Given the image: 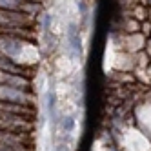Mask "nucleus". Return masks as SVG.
Segmentation results:
<instances>
[{
  "label": "nucleus",
  "instance_id": "nucleus-1",
  "mask_svg": "<svg viewBox=\"0 0 151 151\" xmlns=\"http://www.w3.org/2000/svg\"><path fill=\"white\" fill-rule=\"evenodd\" d=\"M0 53H4V55H7L9 58H13L20 66L26 68H29L33 58L37 60V49L33 40H26L18 37L0 35Z\"/></svg>",
  "mask_w": 151,
  "mask_h": 151
},
{
  "label": "nucleus",
  "instance_id": "nucleus-2",
  "mask_svg": "<svg viewBox=\"0 0 151 151\" xmlns=\"http://www.w3.org/2000/svg\"><path fill=\"white\" fill-rule=\"evenodd\" d=\"M0 100L2 102L24 104V106H35L37 104V96L29 89H20V88H13V86L0 84Z\"/></svg>",
  "mask_w": 151,
  "mask_h": 151
},
{
  "label": "nucleus",
  "instance_id": "nucleus-3",
  "mask_svg": "<svg viewBox=\"0 0 151 151\" xmlns=\"http://www.w3.org/2000/svg\"><path fill=\"white\" fill-rule=\"evenodd\" d=\"M0 26H24V27H33L35 26V17L20 11H7L0 9Z\"/></svg>",
  "mask_w": 151,
  "mask_h": 151
},
{
  "label": "nucleus",
  "instance_id": "nucleus-4",
  "mask_svg": "<svg viewBox=\"0 0 151 151\" xmlns=\"http://www.w3.org/2000/svg\"><path fill=\"white\" fill-rule=\"evenodd\" d=\"M0 9H7V11H20L35 17L40 11V4L27 2V0H0Z\"/></svg>",
  "mask_w": 151,
  "mask_h": 151
},
{
  "label": "nucleus",
  "instance_id": "nucleus-5",
  "mask_svg": "<svg viewBox=\"0 0 151 151\" xmlns=\"http://www.w3.org/2000/svg\"><path fill=\"white\" fill-rule=\"evenodd\" d=\"M0 71H7V73H15V75H22V77H27V78L33 77V73H31L29 68L20 66L18 62H15L13 58H9L7 55H4V53H0Z\"/></svg>",
  "mask_w": 151,
  "mask_h": 151
},
{
  "label": "nucleus",
  "instance_id": "nucleus-6",
  "mask_svg": "<svg viewBox=\"0 0 151 151\" xmlns=\"http://www.w3.org/2000/svg\"><path fill=\"white\" fill-rule=\"evenodd\" d=\"M0 111L9 113V115H20L26 118L35 116V106H24V104H15V102H2L0 100Z\"/></svg>",
  "mask_w": 151,
  "mask_h": 151
},
{
  "label": "nucleus",
  "instance_id": "nucleus-7",
  "mask_svg": "<svg viewBox=\"0 0 151 151\" xmlns=\"http://www.w3.org/2000/svg\"><path fill=\"white\" fill-rule=\"evenodd\" d=\"M29 144V133H11L0 131V147H15Z\"/></svg>",
  "mask_w": 151,
  "mask_h": 151
},
{
  "label": "nucleus",
  "instance_id": "nucleus-8",
  "mask_svg": "<svg viewBox=\"0 0 151 151\" xmlns=\"http://www.w3.org/2000/svg\"><path fill=\"white\" fill-rule=\"evenodd\" d=\"M0 84L13 86V88H20V89H31V78L7 71H0Z\"/></svg>",
  "mask_w": 151,
  "mask_h": 151
},
{
  "label": "nucleus",
  "instance_id": "nucleus-9",
  "mask_svg": "<svg viewBox=\"0 0 151 151\" xmlns=\"http://www.w3.org/2000/svg\"><path fill=\"white\" fill-rule=\"evenodd\" d=\"M68 42H69V47L73 49V53H77V55H80V33H78V27L71 24L69 29H68Z\"/></svg>",
  "mask_w": 151,
  "mask_h": 151
},
{
  "label": "nucleus",
  "instance_id": "nucleus-10",
  "mask_svg": "<svg viewBox=\"0 0 151 151\" xmlns=\"http://www.w3.org/2000/svg\"><path fill=\"white\" fill-rule=\"evenodd\" d=\"M0 151H33L29 147V144H24V146H15V147H0Z\"/></svg>",
  "mask_w": 151,
  "mask_h": 151
},
{
  "label": "nucleus",
  "instance_id": "nucleus-11",
  "mask_svg": "<svg viewBox=\"0 0 151 151\" xmlns=\"http://www.w3.org/2000/svg\"><path fill=\"white\" fill-rule=\"evenodd\" d=\"M133 13H135V18H146V11L142 7H135Z\"/></svg>",
  "mask_w": 151,
  "mask_h": 151
},
{
  "label": "nucleus",
  "instance_id": "nucleus-12",
  "mask_svg": "<svg viewBox=\"0 0 151 151\" xmlns=\"http://www.w3.org/2000/svg\"><path fill=\"white\" fill-rule=\"evenodd\" d=\"M140 27H142V33H144L146 37H149V35H151V24H149V22H146L144 26H140Z\"/></svg>",
  "mask_w": 151,
  "mask_h": 151
},
{
  "label": "nucleus",
  "instance_id": "nucleus-13",
  "mask_svg": "<svg viewBox=\"0 0 151 151\" xmlns=\"http://www.w3.org/2000/svg\"><path fill=\"white\" fill-rule=\"evenodd\" d=\"M144 49H146V55H147V57H149V60H151V38H147V40H146Z\"/></svg>",
  "mask_w": 151,
  "mask_h": 151
},
{
  "label": "nucleus",
  "instance_id": "nucleus-14",
  "mask_svg": "<svg viewBox=\"0 0 151 151\" xmlns=\"http://www.w3.org/2000/svg\"><path fill=\"white\" fill-rule=\"evenodd\" d=\"M147 38H151V35H149V37H147Z\"/></svg>",
  "mask_w": 151,
  "mask_h": 151
},
{
  "label": "nucleus",
  "instance_id": "nucleus-15",
  "mask_svg": "<svg viewBox=\"0 0 151 151\" xmlns=\"http://www.w3.org/2000/svg\"><path fill=\"white\" fill-rule=\"evenodd\" d=\"M149 2H151V0H149Z\"/></svg>",
  "mask_w": 151,
  "mask_h": 151
}]
</instances>
